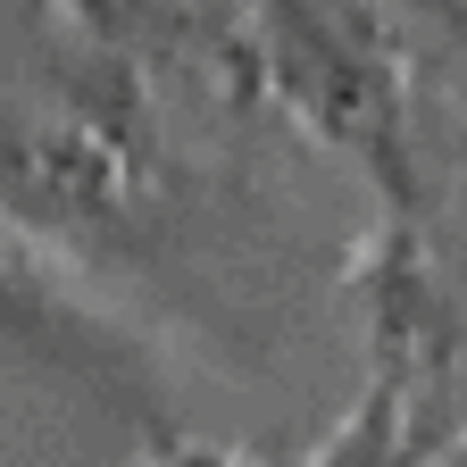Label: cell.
I'll list each match as a JSON object with an SVG mask.
<instances>
[{
    "label": "cell",
    "instance_id": "cell-1",
    "mask_svg": "<svg viewBox=\"0 0 467 467\" xmlns=\"http://www.w3.org/2000/svg\"><path fill=\"white\" fill-rule=\"evenodd\" d=\"M0 326L26 334L34 350H58L100 384H126L134 368H150V334L134 326V309L109 301L67 251H50L42 234L9 217H0Z\"/></svg>",
    "mask_w": 467,
    "mask_h": 467
}]
</instances>
